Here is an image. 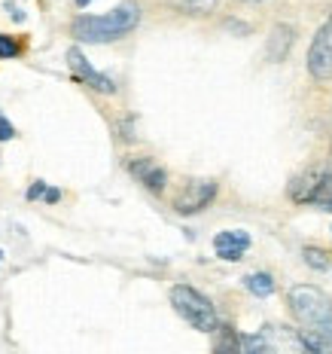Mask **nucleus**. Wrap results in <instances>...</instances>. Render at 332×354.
<instances>
[{
	"label": "nucleus",
	"mask_w": 332,
	"mask_h": 354,
	"mask_svg": "<svg viewBox=\"0 0 332 354\" xmlns=\"http://www.w3.org/2000/svg\"><path fill=\"white\" fill-rule=\"evenodd\" d=\"M290 308L299 318L302 330L311 333L323 345V351H332V299L320 287L299 284L290 290Z\"/></svg>",
	"instance_id": "obj_1"
},
{
	"label": "nucleus",
	"mask_w": 332,
	"mask_h": 354,
	"mask_svg": "<svg viewBox=\"0 0 332 354\" xmlns=\"http://www.w3.org/2000/svg\"><path fill=\"white\" fill-rule=\"evenodd\" d=\"M140 25V6L137 3H119L116 10L104 12V16H77L70 25L73 37L79 43H113L122 40Z\"/></svg>",
	"instance_id": "obj_2"
},
{
	"label": "nucleus",
	"mask_w": 332,
	"mask_h": 354,
	"mask_svg": "<svg viewBox=\"0 0 332 354\" xmlns=\"http://www.w3.org/2000/svg\"><path fill=\"white\" fill-rule=\"evenodd\" d=\"M171 306L198 333H217V327H219L217 308H213V302L204 297L202 290H195V287H189V284H177V287H171Z\"/></svg>",
	"instance_id": "obj_3"
},
{
	"label": "nucleus",
	"mask_w": 332,
	"mask_h": 354,
	"mask_svg": "<svg viewBox=\"0 0 332 354\" xmlns=\"http://www.w3.org/2000/svg\"><path fill=\"white\" fill-rule=\"evenodd\" d=\"M290 196L299 205H317L332 211V171H308L290 183Z\"/></svg>",
	"instance_id": "obj_4"
},
{
	"label": "nucleus",
	"mask_w": 332,
	"mask_h": 354,
	"mask_svg": "<svg viewBox=\"0 0 332 354\" xmlns=\"http://www.w3.org/2000/svg\"><path fill=\"white\" fill-rule=\"evenodd\" d=\"M308 71L314 80H332V16L320 25L308 49Z\"/></svg>",
	"instance_id": "obj_5"
},
{
	"label": "nucleus",
	"mask_w": 332,
	"mask_h": 354,
	"mask_svg": "<svg viewBox=\"0 0 332 354\" xmlns=\"http://www.w3.org/2000/svg\"><path fill=\"white\" fill-rule=\"evenodd\" d=\"M213 196H217V183L213 180H189L186 187H183V193L174 198V211L183 214V217L198 214L213 202Z\"/></svg>",
	"instance_id": "obj_6"
},
{
	"label": "nucleus",
	"mask_w": 332,
	"mask_h": 354,
	"mask_svg": "<svg viewBox=\"0 0 332 354\" xmlns=\"http://www.w3.org/2000/svg\"><path fill=\"white\" fill-rule=\"evenodd\" d=\"M68 68L70 73L79 80V83H86L88 88H95V92H104V95H113L116 92V83L107 77V73L95 71L92 64H88V58L83 55V49H68Z\"/></svg>",
	"instance_id": "obj_7"
},
{
	"label": "nucleus",
	"mask_w": 332,
	"mask_h": 354,
	"mask_svg": "<svg viewBox=\"0 0 332 354\" xmlns=\"http://www.w3.org/2000/svg\"><path fill=\"white\" fill-rule=\"evenodd\" d=\"M128 171H131V177H135L137 183H144L150 193H162L165 189V183H168V171L159 165L156 159H131L128 162Z\"/></svg>",
	"instance_id": "obj_8"
},
{
	"label": "nucleus",
	"mask_w": 332,
	"mask_h": 354,
	"mask_svg": "<svg viewBox=\"0 0 332 354\" xmlns=\"http://www.w3.org/2000/svg\"><path fill=\"white\" fill-rule=\"evenodd\" d=\"M247 248H250V235L244 230H226V232H217V239H213L217 257L228 263H238Z\"/></svg>",
	"instance_id": "obj_9"
},
{
	"label": "nucleus",
	"mask_w": 332,
	"mask_h": 354,
	"mask_svg": "<svg viewBox=\"0 0 332 354\" xmlns=\"http://www.w3.org/2000/svg\"><path fill=\"white\" fill-rule=\"evenodd\" d=\"M293 46V28L290 25H275L268 37V58L271 62H284Z\"/></svg>",
	"instance_id": "obj_10"
},
{
	"label": "nucleus",
	"mask_w": 332,
	"mask_h": 354,
	"mask_svg": "<svg viewBox=\"0 0 332 354\" xmlns=\"http://www.w3.org/2000/svg\"><path fill=\"white\" fill-rule=\"evenodd\" d=\"M244 287L253 293V297L265 299V297H271V293H275V278H271L268 272H253V275L244 278Z\"/></svg>",
	"instance_id": "obj_11"
},
{
	"label": "nucleus",
	"mask_w": 332,
	"mask_h": 354,
	"mask_svg": "<svg viewBox=\"0 0 332 354\" xmlns=\"http://www.w3.org/2000/svg\"><path fill=\"white\" fill-rule=\"evenodd\" d=\"M171 3L177 6V10H183V12H193V16H204V12L217 10L219 0H171Z\"/></svg>",
	"instance_id": "obj_12"
},
{
	"label": "nucleus",
	"mask_w": 332,
	"mask_h": 354,
	"mask_svg": "<svg viewBox=\"0 0 332 354\" xmlns=\"http://www.w3.org/2000/svg\"><path fill=\"white\" fill-rule=\"evenodd\" d=\"M238 348L241 351H268L271 345H268V339H265V336H247V333H241L238 336Z\"/></svg>",
	"instance_id": "obj_13"
},
{
	"label": "nucleus",
	"mask_w": 332,
	"mask_h": 354,
	"mask_svg": "<svg viewBox=\"0 0 332 354\" xmlns=\"http://www.w3.org/2000/svg\"><path fill=\"white\" fill-rule=\"evenodd\" d=\"M21 55V43L10 34H0V58H19Z\"/></svg>",
	"instance_id": "obj_14"
},
{
	"label": "nucleus",
	"mask_w": 332,
	"mask_h": 354,
	"mask_svg": "<svg viewBox=\"0 0 332 354\" xmlns=\"http://www.w3.org/2000/svg\"><path fill=\"white\" fill-rule=\"evenodd\" d=\"M305 263L308 266H314V269H329V257L323 254L320 248H305Z\"/></svg>",
	"instance_id": "obj_15"
},
{
	"label": "nucleus",
	"mask_w": 332,
	"mask_h": 354,
	"mask_svg": "<svg viewBox=\"0 0 332 354\" xmlns=\"http://www.w3.org/2000/svg\"><path fill=\"white\" fill-rule=\"evenodd\" d=\"M12 138H16V125L6 120L3 113H0V144H3V141H12Z\"/></svg>",
	"instance_id": "obj_16"
},
{
	"label": "nucleus",
	"mask_w": 332,
	"mask_h": 354,
	"mask_svg": "<svg viewBox=\"0 0 332 354\" xmlns=\"http://www.w3.org/2000/svg\"><path fill=\"white\" fill-rule=\"evenodd\" d=\"M43 193H46V180H37L31 189H28V202H37V198H43Z\"/></svg>",
	"instance_id": "obj_17"
},
{
	"label": "nucleus",
	"mask_w": 332,
	"mask_h": 354,
	"mask_svg": "<svg viewBox=\"0 0 332 354\" xmlns=\"http://www.w3.org/2000/svg\"><path fill=\"white\" fill-rule=\"evenodd\" d=\"M43 198H46V202L52 205V202H58V198H61V193H58V189H49V187H46V193H43Z\"/></svg>",
	"instance_id": "obj_18"
},
{
	"label": "nucleus",
	"mask_w": 332,
	"mask_h": 354,
	"mask_svg": "<svg viewBox=\"0 0 332 354\" xmlns=\"http://www.w3.org/2000/svg\"><path fill=\"white\" fill-rule=\"evenodd\" d=\"M6 10H10V16H12V19H16V21H21V19H25V12H21V10H19V6L6 3Z\"/></svg>",
	"instance_id": "obj_19"
},
{
	"label": "nucleus",
	"mask_w": 332,
	"mask_h": 354,
	"mask_svg": "<svg viewBox=\"0 0 332 354\" xmlns=\"http://www.w3.org/2000/svg\"><path fill=\"white\" fill-rule=\"evenodd\" d=\"M88 3H92V0H77V6H79V10H86Z\"/></svg>",
	"instance_id": "obj_20"
},
{
	"label": "nucleus",
	"mask_w": 332,
	"mask_h": 354,
	"mask_svg": "<svg viewBox=\"0 0 332 354\" xmlns=\"http://www.w3.org/2000/svg\"><path fill=\"white\" fill-rule=\"evenodd\" d=\"M247 3H260V0H247Z\"/></svg>",
	"instance_id": "obj_21"
},
{
	"label": "nucleus",
	"mask_w": 332,
	"mask_h": 354,
	"mask_svg": "<svg viewBox=\"0 0 332 354\" xmlns=\"http://www.w3.org/2000/svg\"><path fill=\"white\" fill-rule=\"evenodd\" d=\"M0 260H3V250H0Z\"/></svg>",
	"instance_id": "obj_22"
}]
</instances>
